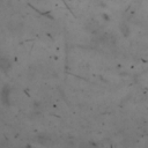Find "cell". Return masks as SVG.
Segmentation results:
<instances>
[{"label": "cell", "mask_w": 148, "mask_h": 148, "mask_svg": "<svg viewBox=\"0 0 148 148\" xmlns=\"http://www.w3.org/2000/svg\"><path fill=\"white\" fill-rule=\"evenodd\" d=\"M0 69L5 73H7L12 69V61L9 60L8 57H5V56L0 57Z\"/></svg>", "instance_id": "1"}, {"label": "cell", "mask_w": 148, "mask_h": 148, "mask_svg": "<svg viewBox=\"0 0 148 148\" xmlns=\"http://www.w3.org/2000/svg\"><path fill=\"white\" fill-rule=\"evenodd\" d=\"M120 29H121V31H123V34H124L125 36H126V35L128 34V31H130V30L127 29V25H126L125 23H123V24H121V28H120Z\"/></svg>", "instance_id": "3"}, {"label": "cell", "mask_w": 148, "mask_h": 148, "mask_svg": "<svg viewBox=\"0 0 148 148\" xmlns=\"http://www.w3.org/2000/svg\"><path fill=\"white\" fill-rule=\"evenodd\" d=\"M2 2H3V0H0V6L2 5Z\"/></svg>", "instance_id": "4"}, {"label": "cell", "mask_w": 148, "mask_h": 148, "mask_svg": "<svg viewBox=\"0 0 148 148\" xmlns=\"http://www.w3.org/2000/svg\"><path fill=\"white\" fill-rule=\"evenodd\" d=\"M1 101L6 105L9 104V87L8 86H6V87L2 88V91H1Z\"/></svg>", "instance_id": "2"}]
</instances>
